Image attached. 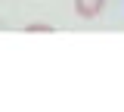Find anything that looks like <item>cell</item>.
I'll return each mask as SVG.
<instances>
[{"mask_svg":"<svg viewBox=\"0 0 124 112\" xmlns=\"http://www.w3.org/2000/svg\"><path fill=\"white\" fill-rule=\"evenodd\" d=\"M75 3H78V13L81 16H96L99 6H102V0H75Z\"/></svg>","mask_w":124,"mask_h":112,"instance_id":"obj_1","label":"cell"}]
</instances>
